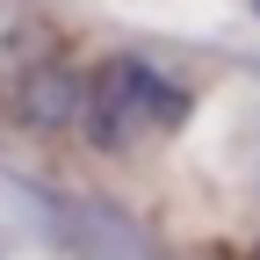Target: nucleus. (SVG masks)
Instances as JSON below:
<instances>
[{
    "label": "nucleus",
    "mask_w": 260,
    "mask_h": 260,
    "mask_svg": "<svg viewBox=\"0 0 260 260\" xmlns=\"http://www.w3.org/2000/svg\"><path fill=\"white\" fill-rule=\"evenodd\" d=\"M188 116H195V94L145 58H109L87 80V102H80L87 145H102V152H123L138 138H174Z\"/></svg>",
    "instance_id": "1"
},
{
    "label": "nucleus",
    "mask_w": 260,
    "mask_h": 260,
    "mask_svg": "<svg viewBox=\"0 0 260 260\" xmlns=\"http://www.w3.org/2000/svg\"><path fill=\"white\" fill-rule=\"evenodd\" d=\"M80 102H87V80H73V73H37V80H22V116L37 123V130L73 123Z\"/></svg>",
    "instance_id": "2"
},
{
    "label": "nucleus",
    "mask_w": 260,
    "mask_h": 260,
    "mask_svg": "<svg viewBox=\"0 0 260 260\" xmlns=\"http://www.w3.org/2000/svg\"><path fill=\"white\" fill-rule=\"evenodd\" d=\"M253 8H260V0H253Z\"/></svg>",
    "instance_id": "3"
},
{
    "label": "nucleus",
    "mask_w": 260,
    "mask_h": 260,
    "mask_svg": "<svg viewBox=\"0 0 260 260\" xmlns=\"http://www.w3.org/2000/svg\"><path fill=\"white\" fill-rule=\"evenodd\" d=\"M253 260H260V253H253Z\"/></svg>",
    "instance_id": "4"
}]
</instances>
